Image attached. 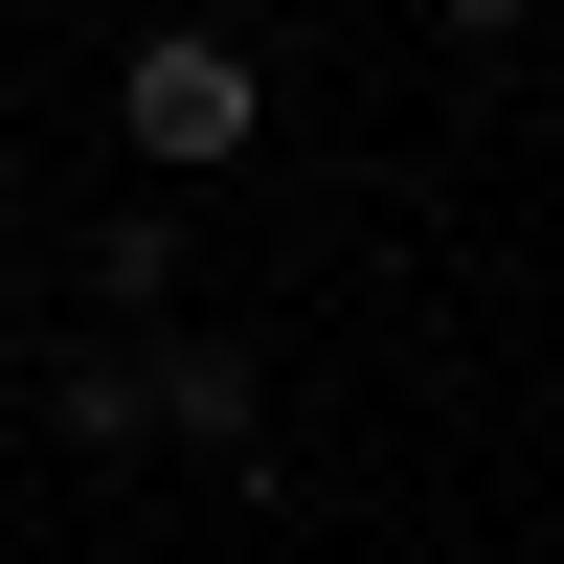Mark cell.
<instances>
[{"label":"cell","instance_id":"6da1fadb","mask_svg":"<svg viewBox=\"0 0 564 564\" xmlns=\"http://www.w3.org/2000/svg\"><path fill=\"white\" fill-rule=\"evenodd\" d=\"M249 135H271V68H249L226 23H135V45H113V159H159V181H226Z\"/></svg>","mask_w":564,"mask_h":564},{"label":"cell","instance_id":"7a4b0ae2","mask_svg":"<svg viewBox=\"0 0 564 564\" xmlns=\"http://www.w3.org/2000/svg\"><path fill=\"white\" fill-rule=\"evenodd\" d=\"M135 361H159V452H204V475H271V361L226 339V316H135Z\"/></svg>","mask_w":564,"mask_h":564},{"label":"cell","instance_id":"3957f363","mask_svg":"<svg viewBox=\"0 0 564 564\" xmlns=\"http://www.w3.org/2000/svg\"><path fill=\"white\" fill-rule=\"evenodd\" d=\"M23 406H45V452H90V475H135V452H159V361H135V316H90V339L45 361Z\"/></svg>","mask_w":564,"mask_h":564},{"label":"cell","instance_id":"277c9868","mask_svg":"<svg viewBox=\"0 0 564 564\" xmlns=\"http://www.w3.org/2000/svg\"><path fill=\"white\" fill-rule=\"evenodd\" d=\"M90 316H181V226H159V204H135L113 249H90Z\"/></svg>","mask_w":564,"mask_h":564},{"label":"cell","instance_id":"5b68a950","mask_svg":"<svg viewBox=\"0 0 564 564\" xmlns=\"http://www.w3.org/2000/svg\"><path fill=\"white\" fill-rule=\"evenodd\" d=\"M430 23H452V45H520V23H542V0H430Z\"/></svg>","mask_w":564,"mask_h":564},{"label":"cell","instance_id":"8992f818","mask_svg":"<svg viewBox=\"0 0 564 564\" xmlns=\"http://www.w3.org/2000/svg\"><path fill=\"white\" fill-rule=\"evenodd\" d=\"M0 361H23V226H0Z\"/></svg>","mask_w":564,"mask_h":564}]
</instances>
